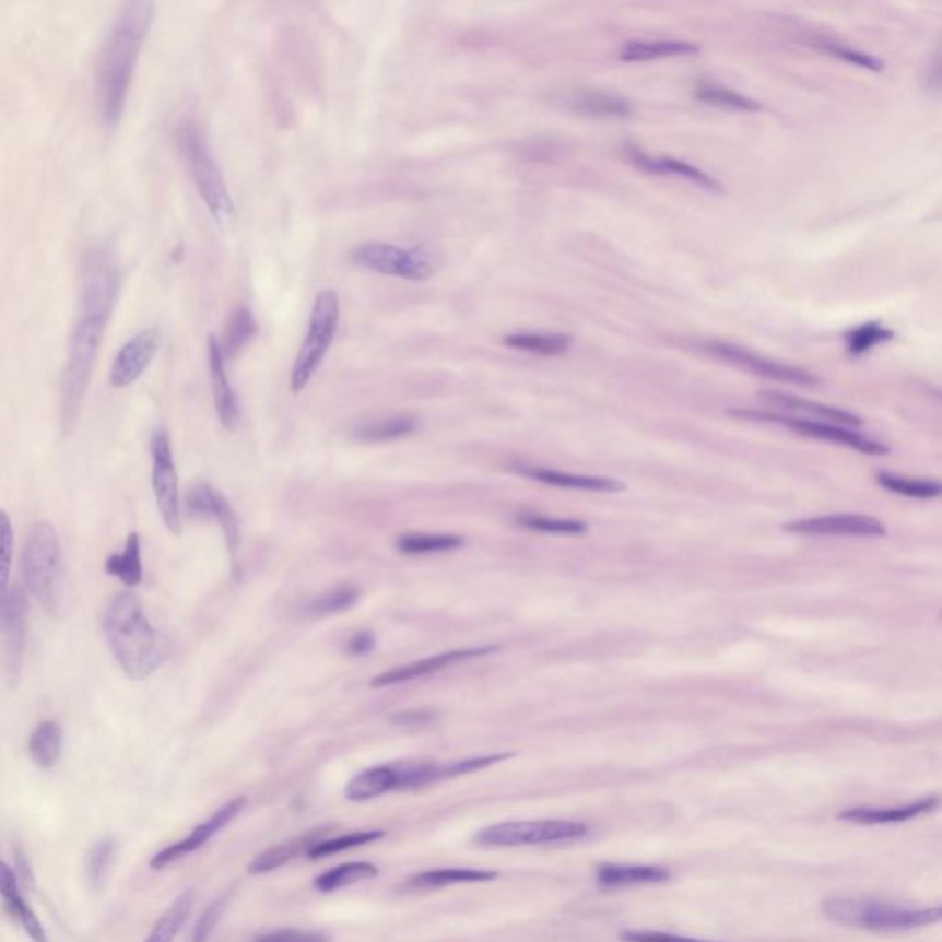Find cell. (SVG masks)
Returning a JSON list of instances; mask_svg holds the SVG:
<instances>
[{"instance_id": "obj_1", "label": "cell", "mask_w": 942, "mask_h": 942, "mask_svg": "<svg viewBox=\"0 0 942 942\" xmlns=\"http://www.w3.org/2000/svg\"><path fill=\"white\" fill-rule=\"evenodd\" d=\"M122 287V266L115 247L105 242L89 245L80 271L78 314L67 344L61 376V429L70 435L87 395L99 346Z\"/></svg>"}, {"instance_id": "obj_2", "label": "cell", "mask_w": 942, "mask_h": 942, "mask_svg": "<svg viewBox=\"0 0 942 942\" xmlns=\"http://www.w3.org/2000/svg\"><path fill=\"white\" fill-rule=\"evenodd\" d=\"M155 17V7L146 0H129L113 17L96 63V102L105 129L117 128L122 120L129 89L140 52L144 48Z\"/></svg>"}, {"instance_id": "obj_3", "label": "cell", "mask_w": 942, "mask_h": 942, "mask_svg": "<svg viewBox=\"0 0 942 942\" xmlns=\"http://www.w3.org/2000/svg\"><path fill=\"white\" fill-rule=\"evenodd\" d=\"M102 632L113 656L131 680H146L168 658V640L148 621L129 591L113 594L102 611Z\"/></svg>"}, {"instance_id": "obj_4", "label": "cell", "mask_w": 942, "mask_h": 942, "mask_svg": "<svg viewBox=\"0 0 942 942\" xmlns=\"http://www.w3.org/2000/svg\"><path fill=\"white\" fill-rule=\"evenodd\" d=\"M23 576L26 593L32 594L52 617L67 615L70 597L63 551L58 532L48 521H35L26 532Z\"/></svg>"}, {"instance_id": "obj_5", "label": "cell", "mask_w": 942, "mask_h": 942, "mask_svg": "<svg viewBox=\"0 0 942 942\" xmlns=\"http://www.w3.org/2000/svg\"><path fill=\"white\" fill-rule=\"evenodd\" d=\"M826 917L836 925L871 931H902L935 925L941 908H908L873 898H831L823 904Z\"/></svg>"}, {"instance_id": "obj_6", "label": "cell", "mask_w": 942, "mask_h": 942, "mask_svg": "<svg viewBox=\"0 0 942 942\" xmlns=\"http://www.w3.org/2000/svg\"><path fill=\"white\" fill-rule=\"evenodd\" d=\"M177 144L187 161L199 196L209 207L210 214L220 227L228 228L234 223V203L228 193L222 169L210 152L209 140L196 122H182L177 129Z\"/></svg>"}, {"instance_id": "obj_7", "label": "cell", "mask_w": 942, "mask_h": 942, "mask_svg": "<svg viewBox=\"0 0 942 942\" xmlns=\"http://www.w3.org/2000/svg\"><path fill=\"white\" fill-rule=\"evenodd\" d=\"M339 317H341V306H339L338 293L332 290L319 292L309 315L308 333L293 365L292 390L295 395L308 387L309 379L314 378V374L326 357V352L332 346L338 333Z\"/></svg>"}, {"instance_id": "obj_8", "label": "cell", "mask_w": 942, "mask_h": 942, "mask_svg": "<svg viewBox=\"0 0 942 942\" xmlns=\"http://www.w3.org/2000/svg\"><path fill=\"white\" fill-rule=\"evenodd\" d=\"M350 262L355 268L411 282H424L435 273V260L425 247L403 249L398 245L370 242L352 249Z\"/></svg>"}, {"instance_id": "obj_9", "label": "cell", "mask_w": 942, "mask_h": 942, "mask_svg": "<svg viewBox=\"0 0 942 942\" xmlns=\"http://www.w3.org/2000/svg\"><path fill=\"white\" fill-rule=\"evenodd\" d=\"M28 593L21 586L0 597V674L7 685H17L28 639Z\"/></svg>"}, {"instance_id": "obj_10", "label": "cell", "mask_w": 942, "mask_h": 942, "mask_svg": "<svg viewBox=\"0 0 942 942\" xmlns=\"http://www.w3.org/2000/svg\"><path fill=\"white\" fill-rule=\"evenodd\" d=\"M588 834L589 826L578 821H510L486 826L475 836V841L486 847H521L570 841Z\"/></svg>"}, {"instance_id": "obj_11", "label": "cell", "mask_w": 942, "mask_h": 942, "mask_svg": "<svg viewBox=\"0 0 942 942\" xmlns=\"http://www.w3.org/2000/svg\"><path fill=\"white\" fill-rule=\"evenodd\" d=\"M733 416L747 420H761V422H772V424L785 425L790 431H796L803 437L817 438V440H826V443L841 444L847 448L856 449L863 455H873V457H882L890 454V448L885 444L874 440V438L866 437L861 433L849 429V427H839V425L821 424V422H812V420L796 419V416H782L777 413H764V411H731Z\"/></svg>"}, {"instance_id": "obj_12", "label": "cell", "mask_w": 942, "mask_h": 942, "mask_svg": "<svg viewBox=\"0 0 942 942\" xmlns=\"http://www.w3.org/2000/svg\"><path fill=\"white\" fill-rule=\"evenodd\" d=\"M152 484L157 499L158 514L172 534H180L179 479L175 470L174 454L168 433L158 429L152 438Z\"/></svg>"}, {"instance_id": "obj_13", "label": "cell", "mask_w": 942, "mask_h": 942, "mask_svg": "<svg viewBox=\"0 0 942 942\" xmlns=\"http://www.w3.org/2000/svg\"><path fill=\"white\" fill-rule=\"evenodd\" d=\"M702 346H704L705 352H709L718 360L731 363L734 367L744 368L747 373L756 374L761 378L774 379V381H782V384L801 385V387H812V385L820 384V378L804 368L790 367V365H785L779 361L768 360V357L755 354L751 350L742 349L739 344L710 341V343L702 344Z\"/></svg>"}, {"instance_id": "obj_14", "label": "cell", "mask_w": 942, "mask_h": 942, "mask_svg": "<svg viewBox=\"0 0 942 942\" xmlns=\"http://www.w3.org/2000/svg\"><path fill=\"white\" fill-rule=\"evenodd\" d=\"M245 804H247L245 797H236L233 801H228L227 804H223L222 809L217 810L212 817L196 826L188 834L187 838L180 839L177 844L169 845L166 849L158 850L157 855L153 856L152 861H150L152 869L158 871V869H164L169 863H174V861L180 860V858H185V856L192 855L196 850L201 849L203 845L209 844L210 838H214L217 832H222L225 826L231 825L242 814Z\"/></svg>"}, {"instance_id": "obj_15", "label": "cell", "mask_w": 942, "mask_h": 942, "mask_svg": "<svg viewBox=\"0 0 942 942\" xmlns=\"http://www.w3.org/2000/svg\"><path fill=\"white\" fill-rule=\"evenodd\" d=\"M187 510L193 519L217 521L222 527L228 553L236 556L239 545V521L233 506L209 483L193 484L187 495Z\"/></svg>"}, {"instance_id": "obj_16", "label": "cell", "mask_w": 942, "mask_h": 942, "mask_svg": "<svg viewBox=\"0 0 942 942\" xmlns=\"http://www.w3.org/2000/svg\"><path fill=\"white\" fill-rule=\"evenodd\" d=\"M158 346H161V335L157 330L148 328L134 333L133 338L118 350L113 360L111 373H109L111 387L126 389L129 385H133L142 374L146 373V368L157 354Z\"/></svg>"}, {"instance_id": "obj_17", "label": "cell", "mask_w": 942, "mask_h": 942, "mask_svg": "<svg viewBox=\"0 0 942 942\" xmlns=\"http://www.w3.org/2000/svg\"><path fill=\"white\" fill-rule=\"evenodd\" d=\"M786 532L809 535H861V538H882L887 534L884 523L871 516L861 514H836L821 518L799 519L785 525Z\"/></svg>"}, {"instance_id": "obj_18", "label": "cell", "mask_w": 942, "mask_h": 942, "mask_svg": "<svg viewBox=\"0 0 942 942\" xmlns=\"http://www.w3.org/2000/svg\"><path fill=\"white\" fill-rule=\"evenodd\" d=\"M495 651H499V646H475V648H464V650L444 651V653L431 656V658L422 659V661H416V663L387 670L384 674L376 675V678L370 681V685H402V683H409V681L435 674V672H440V670L448 669V667H454V664L457 663H462V661H470V659L492 656Z\"/></svg>"}, {"instance_id": "obj_19", "label": "cell", "mask_w": 942, "mask_h": 942, "mask_svg": "<svg viewBox=\"0 0 942 942\" xmlns=\"http://www.w3.org/2000/svg\"><path fill=\"white\" fill-rule=\"evenodd\" d=\"M761 400L774 405V408L785 411V413L797 414L796 419L812 420V422H821V424L839 425V427H860L863 420L856 414L844 411V409L831 408L823 403L810 402L799 396L785 395L777 390H764L761 392Z\"/></svg>"}, {"instance_id": "obj_20", "label": "cell", "mask_w": 942, "mask_h": 942, "mask_svg": "<svg viewBox=\"0 0 942 942\" xmlns=\"http://www.w3.org/2000/svg\"><path fill=\"white\" fill-rule=\"evenodd\" d=\"M209 367L212 390H214L215 409L223 427L234 429L239 422L238 396L234 392L233 385L228 381L227 368H225V355H223L220 341L210 335L209 339Z\"/></svg>"}, {"instance_id": "obj_21", "label": "cell", "mask_w": 942, "mask_h": 942, "mask_svg": "<svg viewBox=\"0 0 942 942\" xmlns=\"http://www.w3.org/2000/svg\"><path fill=\"white\" fill-rule=\"evenodd\" d=\"M628 155L629 161L635 166H639L650 174L674 175V177H680L686 182H693L696 187L704 188L707 192L720 193L723 190L715 177H710L709 174H705L704 169L696 168L693 164L680 161V158L651 157V155H646L639 150H632V148L628 150Z\"/></svg>"}, {"instance_id": "obj_22", "label": "cell", "mask_w": 942, "mask_h": 942, "mask_svg": "<svg viewBox=\"0 0 942 942\" xmlns=\"http://www.w3.org/2000/svg\"><path fill=\"white\" fill-rule=\"evenodd\" d=\"M330 832H332V826H325V828L306 832V834L298 836V838L290 839V841H285V844H280L276 845V847L263 850V852H260L255 860L250 861L249 873H271L274 869H279V867L290 863V861L295 860V858L304 855V852L308 855V850L311 849L314 845L322 841V839L328 838V834H330Z\"/></svg>"}, {"instance_id": "obj_23", "label": "cell", "mask_w": 942, "mask_h": 942, "mask_svg": "<svg viewBox=\"0 0 942 942\" xmlns=\"http://www.w3.org/2000/svg\"><path fill=\"white\" fill-rule=\"evenodd\" d=\"M565 105L570 111L582 117L599 118H624L632 115V104L619 94L604 93V91H575L565 98Z\"/></svg>"}, {"instance_id": "obj_24", "label": "cell", "mask_w": 942, "mask_h": 942, "mask_svg": "<svg viewBox=\"0 0 942 942\" xmlns=\"http://www.w3.org/2000/svg\"><path fill=\"white\" fill-rule=\"evenodd\" d=\"M521 473L538 483L551 484L558 488L584 490V492H599V494H619L626 490V484L617 479L589 478V475H575V473L543 470V468H527L521 470Z\"/></svg>"}, {"instance_id": "obj_25", "label": "cell", "mask_w": 942, "mask_h": 942, "mask_svg": "<svg viewBox=\"0 0 942 942\" xmlns=\"http://www.w3.org/2000/svg\"><path fill=\"white\" fill-rule=\"evenodd\" d=\"M670 879L669 869L658 866H623L604 863L597 869V882L602 887H628V885L663 884Z\"/></svg>"}, {"instance_id": "obj_26", "label": "cell", "mask_w": 942, "mask_h": 942, "mask_svg": "<svg viewBox=\"0 0 942 942\" xmlns=\"http://www.w3.org/2000/svg\"><path fill=\"white\" fill-rule=\"evenodd\" d=\"M937 797L922 799L917 803L906 804V806H895V809H849L839 814V820L852 821V823H861V825H890V823H904V821L915 820L917 815L926 814L930 810L935 809Z\"/></svg>"}, {"instance_id": "obj_27", "label": "cell", "mask_w": 942, "mask_h": 942, "mask_svg": "<svg viewBox=\"0 0 942 942\" xmlns=\"http://www.w3.org/2000/svg\"><path fill=\"white\" fill-rule=\"evenodd\" d=\"M499 879V873L488 869H470V867H449V869H433L416 874L409 885L419 890H435L455 884H488Z\"/></svg>"}, {"instance_id": "obj_28", "label": "cell", "mask_w": 942, "mask_h": 942, "mask_svg": "<svg viewBox=\"0 0 942 942\" xmlns=\"http://www.w3.org/2000/svg\"><path fill=\"white\" fill-rule=\"evenodd\" d=\"M396 791L395 763L374 766L355 775L344 788V797L354 803L370 801L374 797Z\"/></svg>"}, {"instance_id": "obj_29", "label": "cell", "mask_w": 942, "mask_h": 942, "mask_svg": "<svg viewBox=\"0 0 942 942\" xmlns=\"http://www.w3.org/2000/svg\"><path fill=\"white\" fill-rule=\"evenodd\" d=\"M419 429V422L409 414H396L387 419L367 420L352 429V435L360 443H390L398 438L409 437Z\"/></svg>"}, {"instance_id": "obj_30", "label": "cell", "mask_w": 942, "mask_h": 942, "mask_svg": "<svg viewBox=\"0 0 942 942\" xmlns=\"http://www.w3.org/2000/svg\"><path fill=\"white\" fill-rule=\"evenodd\" d=\"M63 751V728L58 721L45 720L34 729L28 740L32 763L42 769H50L59 763Z\"/></svg>"}, {"instance_id": "obj_31", "label": "cell", "mask_w": 942, "mask_h": 942, "mask_svg": "<svg viewBox=\"0 0 942 942\" xmlns=\"http://www.w3.org/2000/svg\"><path fill=\"white\" fill-rule=\"evenodd\" d=\"M105 570L129 588H134L142 582V578H144L142 547H140V535L137 532H131L128 535L122 553L111 554L107 558Z\"/></svg>"}, {"instance_id": "obj_32", "label": "cell", "mask_w": 942, "mask_h": 942, "mask_svg": "<svg viewBox=\"0 0 942 942\" xmlns=\"http://www.w3.org/2000/svg\"><path fill=\"white\" fill-rule=\"evenodd\" d=\"M699 47L691 42H634L628 43L621 52V59L626 63H643L653 59L675 58L698 54Z\"/></svg>"}, {"instance_id": "obj_33", "label": "cell", "mask_w": 942, "mask_h": 942, "mask_svg": "<svg viewBox=\"0 0 942 942\" xmlns=\"http://www.w3.org/2000/svg\"><path fill=\"white\" fill-rule=\"evenodd\" d=\"M505 344L543 357H558L569 352L573 338L565 333H513L506 335Z\"/></svg>"}, {"instance_id": "obj_34", "label": "cell", "mask_w": 942, "mask_h": 942, "mask_svg": "<svg viewBox=\"0 0 942 942\" xmlns=\"http://www.w3.org/2000/svg\"><path fill=\"white\" fill-rule=\"evenodd\" d=\"M464 545V540L455 534H425V532H411L402 534L396 540L398 553L408 556H424V554L449 553Z\"/></svg>"}, {"instance_id": "obj_35", "label": "cell", "mask_w": 942, "mask_h": 942, "mask_svg": "<svg viewBox=\"0 0 942 942\" xmlns=\"http://www.w3.org/2000/svg\"><path fill=\"white\" fill-rule=\"evenodd\" d=\"M379 874L378 867L368 861H349L343 866L333 867L330 871L315 879V890L322 893H332L341 890L344 885L357 884L363 880L376 879Z\"/></svg>"}, {"instance_id": "obj_36", "label": "cell", "mask_w": 942, "mask_h": 942, "mask_svg": "<svg viewBox=\"0 0 942 942\" xmlns=\"http://www.w3.org/2000/svg\"><path fill=\"white\" fill-rule=\"evenodd\" d=\"M192 908L193 893L192 891H185V893L177 896L174 904L166 909V914L158 919L157 925H155L152 933H150V937H148L144 942H174L180 928L185 926L188 917L192 914Z\"/></svg>"}, {"instance_id": "obj_37", "label": "cell", "mask_w": 942, "mask_h": 942, "mask_svg": "<svg viewBox=\"0 0 942 942\" xmlns=\"http://www.w3.org/2000/svg\"><path fill=\"white\" fill-rule=\"evenodd\" d=\"M257 333L258 322L255 315L250 314V309L247 306H238L234 309L227 322L223 343H220L225 360L238 354L239 350L244 349L245 344L249 343Z\"/></svg>"}, {"instance_id": "obj_38", "label": "cell", "mask_w": 942, "mask_h": 942, "mask_svg": "<svg viewBox=\"0 0 942 942\" xmlns=\"http://www.w3.org/2000/svg\"><path fill=\"white\" fill-rule=\"evenodd\" d=\"M696 98L704 104L713 105V107H721V109H731V111L755 113L763 109V105L756 99L747 98L744 94L731 91L728 87H721L716 83H702L696 89Z\"/></svg>"}, {"instance_id": "obj_39", "label": "cell", "mask_w": 942, "mask_h": 942, "mask_svg": "<svg viewBox=\"0 0 942 942\" xmlns=\"http://www.w3.org/2000/svg\"><path fill=\"white\" fill-rule=\"evenodd\" d=\"M804 43L809 47L817 48L821 52L828 54L832 58L841 59V61L856 64V67H861V69L873 70V72L884 70V63L879 58L847 47L844 43L832 42V39L823 37V35H809V37H804Z\"/></svg>"}, {"instance_id": "obj_40", "label": "cell", "mask_w": 942, "mask_h": 942, "mask_svg": "<svg viewBox=\"0 0 942 942\" xmlns=\"http://www.w3.org/2000/svg\"><path fill=\"white\" fill-rule=\"evenodd\" d=\"M381 838H385V831L352 832V834H344V836L326 838L308 850V858L309 860H320V858H328V856L338 855L343 850L373 844V841H378Z\"/></svg>"}, {"instance_id": "obj_41", "label": "cell", "mask_w": 942, "mask_h": 942, "mask_svg": "<svg viewBox=\"0 0 942 942\" xmlns=\"http://www.w3.org/2000/svg\"><path fill=\"white\" fill-rule=\"evenodd\" d=\"M893 338H895V332L890 330V328H885L884 325H880V322H866V325L852 328L850 332H847V335H845V346H847V352L850 355L858 357V355L867 354L869 350H873L879 344L887 343Z\"/></svg>"}, {"instance_id": "obj_42", "label": "cell", "mask_w": 942, "mask_h": 942, "mask_svg": "<svg viewBox=\"0 0 942 942\" xmlns=\"http://www.w3.org/2000/svg\"><path fill=\"white\" fill-rule=\"evenodd\" d=\"M880 486L890 490L893 494L906 495L914 499H933L941 495V484L933 481H911V479L891 475V473H879Z\"/></svg>"}, {"instance_id": "obj_43", "label": "cell", "mask_w": 942, "mask_h": 942, "mask_svg": "<svg viewBox=\"0 0 942 942\" xmlns=\"http://www.w3.org/2000/svg\"><path fill=\"white\" fill-rule=\"evenodd\" d=\"M360 599V591L354 586H338L326 593L320 594L309 604L308 610L317 615H330L341 613L352 608Z\"/></svg>"}, {"instance_id": "obj_44", "label": "cell", "mask_w": 942, "mask_h": 942, "mask_svg": "<svg viewBox=\"0 0 942 942\" xmlns=\"http://www.w3.org/2000/svg\"><path fill=\"white\" fill-rule=\"evenodd\" d=\"M518 523L525 529L535 530V532H547V534H584L588 530V525L576 519H556L545 518V516H534V514H523L519 516Z\"/></svg>"}, {"instance_id": "obj_45", "label": "cell", "mask_w": 942, "mask_h": 942, "mask_svg": "<svg viewBox=\"0 0 942 942\" xmlns=\"http://www.w3.org/2000/svg\"><path fill=\"white\" fill-rule=\"evenodd\" d=\"M13 545H15V538H13L12 519L0 508V597H4L10 589Z\"/></svg>"}, {"instance_id": "obj_46", "label": "cell", "mask_w": 942, "mask_h": 942, "mask_svg": "<svg viewBox=\"0 0 942 942\" xmlns=\"http://www.w3.org/2000/svg\"><path fill=\"white\" fill-rule=\"evenodd\" d=\"M115 855H117V841L113 838L102 839L94 845L87 858V879L91 884L99 885L104 882Z\"/></svg>"}, {"instance_id": "obj_47", "label": "cell", "mask_w": 942, "mask_h": 942, "mask_svg": "<svg viewBox=\"0 0 942 942\" xmlns=\"http://www.w3.org/2000/svg\"><path fill=\"white\" fill-rule=\"evenodd\" d=\"M225 904H227V898L222 896L220 900H215L214 904H210L209 908L204 909L203 915L196 922V928H193L192 942H209L215 925L222 919Z\"/></svg>"}, {"instance_id": "obj_48", "label": "cell", "mask_w": 942, "mask_h": 942, "mask_svg": "<svg viewBox=\"0 0 942 942\" xmlns=\"http://www.w3.org/2000/svg\"><path fill=\"white\" fill-rule=\"evenodd\" d=\"M255 942H330L328 937L320 931L295 930V928H285V930L269 931L263 935L255 939Z\"/></svg>"}, {"instance_id": "obj_49", "label": "cell", "mask_w": 942, "mask_h": 942, "mask_svg": "<svg viewBox=\"0 0 942 942\" xmlns=\"http://www.w3.org/2000/svg\"><path fill=\"white\" fill-rule=\"evenodd\" d=\"M621 939L624 942H716L674 935V933H664V931H624Z\"/></svg>"}, {"instance_id": "obj_50", "label": "cell", "mask_w": 942, "mask_h": 942, "mask_svg": "<svg viewBox=\"0 0 942 942\" xmlns=\"http://www.w3.org/2000/svg\"><path fill=\"white\" fill-rule=\"evenodd\" d=\"M390 720L396 726L413 728V726H425V723L435 720V713L425 709L400 710V713H395V715L390 716Z\"/></svg>"}, {"instance_id": "obj_51", "label": "cell", "mask_w": 942, "mask_h": 942, "mask_svg": "<svg viewBox=\"0 0 942 942\" xmlns=\"http://www.w3.org/2000/svg\"><path fill=\"white\" fill-rule=\"evenodd\" d=\"M374 645H376L374 635L370 632H361V634H355L350 639L349 651L350 653H354V656H365V653L373 650Z\"/></svg>"}, {"instance_id": "obj_52", "label": "cell", "mask_w": 942, "mask_h": 942, "mask_svg": "<svg viewBox=\"0 0 942 942\" xmlns=\"http://www.w3.org/2000/svg\"><path fill=\"white\" fill-rule=\"evenodd\" d=\"M15 874H17V879L21 876L26 884L32 882V871H30L28 861H26V856L21 850H17V855H15Z\"/></svg>"}]
</instances>
